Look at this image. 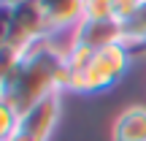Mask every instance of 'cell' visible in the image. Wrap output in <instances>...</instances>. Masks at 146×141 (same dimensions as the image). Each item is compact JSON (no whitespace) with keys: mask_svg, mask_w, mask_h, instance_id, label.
Listing matches in <instances>:
<instances>
[{"mask_svg":"<svg viewBox=\"0 0 146 141\" xmlns=\"http://www.w3.org/2000/svg\"><path fill=\"white\" fill-rule=\"evenodd\" d=\"M14 30V5H0V46H5Z\"/></svg>","mask_w":146,"mask_h":141,"instance_id":"cell-11","label":"cell"},{"mask_svg":"<svg viewBox=\"0 0 146 141\" xmlns=\"http://www.w3.org/2000/svg\"><path fill=\"white\" fill-rule=\"evenodd\" d=\"M111 8H114V0H84L81 19H114Z\"/></svg>","mask_w":146,"mask_h":141,"instance_id":"cell-10","label":"cell"},{"mask_svg":"<svg viewBox=\"0 0 146 141\" xmlns=\"http://www.w3.org/2000/svg\"><path fill=\"white\" fill-rule=\"evenodd\" d=\"M62 49L65 43H57L54 35L30 46L22 54L19 68L3 87L0 98H5L19 114H25L41 100L60 95L57 82H60V71H62Z\"/></svg>","mask_w":146,"mask_h":141,"instance_id":"cell-1","label":"cell"},{"mask_svg":"<svg viewBox=\"0 0 146 141\" xmlns=\"http://www.w3.org/2000/svg\"><path fill=\"white\" fill-rule=\"evenodd\" d=\"M60 114H62V103H60V95L41 100L38 106H33L30 111L19 114L16 122V130L8 141H49L52 133L57 130Z\"/></svg>","mask_w":146,"mask_h":141,"instance_id":"cell-3","label":"cell"},{"mask_svg":"<svg viewBox=\"0 0 146 141\" xmlns=\"http://www.w3.org/2000/svg\"><path fill=\"white\" fill-rule=\"evenodd\" d=\"M35 3L43 14L49 35H54V38H60V35L68 38V33L84 16V0H35Z\"/></svg>","mask_w":146,"mask_h":141,"instance_id":"cell-6","label":"cell"},{"mask_svg":"<svg viewBox=\"0 0 146 141\" xmlns=\"http://www.w3.org/2000/svg\"><path fill=\"white\" fill-rule=\"evenodd\" d=\"M16 122H19V111H16L5 98H0V141H8L11 136H14Z\"/></svg>","mask_w":146,"mask_h":141,"instance_id":"cell-8","label":"cell"},{"mask_svg":"<svg viewBox=\"0 0 146 141\" xmlns=\"http://www.w3.org/2000/svg\"><path fill=\"white\" fill-rule=\"evenodd\" d=\"M111 141H146V106L130 103L114 117Z\"/></svg>","mask_w":146,"mask_h":141,"instance_id":"cell-7","label":"cell"},{"mask_svg":"<svg viewBox=\"0 0 146 141\" xmlns=\"http://www.w3.org/2000/svg\"><path fill=\"white\" fill-rule=\"evenodd\" d=\"M135 54L130 52L125 41L119 43H111L106 49H98L89 60V65L84 71L73 73L70 79V92L76 95H100V92H108L111 87L122 82L130 71Z\"/></svg>","mask_w":146,"mask_h":141,"instance_id":"cell-2","label":"cell"},{"mask_svg":"<svg viewBox=\"0 0 146 141\" xmlns=\"http://www.w3.org/2000/svg\"><path fill=\"white\" fill-rule=\"evenodd\" d=\"M70 43H84L89 49H106L111 43L125 41V25L116 19H81L76 27L68 33Z\"/></svg>","mask_w":146,"mask_h":141,"instance_id":"cell-5","label":"cell"},{"mask_svg":"<svg viewBox=\"0 0 146 141\" xmlns=\"http://www.w3.org/2000/svg\"><path fill=\"white\" fill-rule=\"evenodd\" d=\"M43 38H49V27L43 22V14L38 8L35 0H22L14 5V30H11L8 46L27 52L30 46L41 43Z\"/></svg>","mask_w":146,"mask_h":141,"instance_id":"cell-4","label":"cell"},{"mask_svg":"<svg viewBox=\"0 0 146 141\" xmlns=\"http://www.w3.org/2000/svg\"><path fill=\"white\" fill-rule=\"evenodd\" d=\"M141 5H143V0H114L111 16H114L119 25H127V22L138 14V8H141Z\"/></svg>","mask_w":146,"mask_h":141,"instance_id":"cell-9","label":"cell"},{"mask_svg":"<svg viewBox=\"0 0 146 141\" xmlns=\"http://www.w3.org/2000/svg\"><path fill=\"white\" fill-rule=\"evenodd\" d=\"M16 3H22V0H0V5H16Z\"/></svg>","mask_w":146,"mask_h":141,"instance_id":"cell-12","label":"cell"}]
</instances>
